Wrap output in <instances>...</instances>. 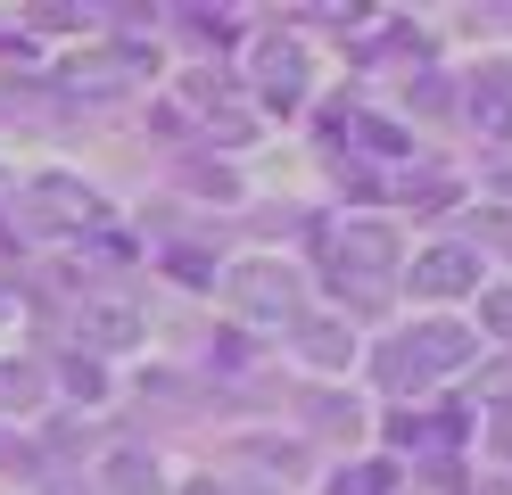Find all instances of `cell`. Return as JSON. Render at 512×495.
I'll return each instance as SVG.
<instances>
[{
    "mask_svg": "<svg viewBox=\"0 0 512 495\" xmlns=\"http://www.w3.org/2000/svg\"><path fill=\"white\" fill-rule=\"evenodd\" d=\"M479 355V330H463V322H413V330H397L389 347L372 355V372H380V388H397V396H422V388H438L446 372H463V363Z\"/></svg>",
    "mask_w": 512,
    "mask_h": 495,
    "instance_id": "6da1fadb",
    "label": "cell"
},
{
    "mask_svg": "<svg viewBox=\"0 0 512 495\" xmlns=\"http://www.w3.org/2000/svg\"><path fill=\"white\" fill-rule=\"evenodd\" d=\"M25 207H34L50 231H100L108 223V198L91 182H75V174H34L25 182Z\"/></svg>",
    "mask_w": 512,
    "mask_h": 495,
    "instance_id": "8992f818",
    "label": "cell"
},
{
    "mask_svg": "<svg viewBox=\"0 0 512 495\" xmlns=\"http://www.w3.org/2000/svg\"><path fill=\"white\" fill-rule=\"evenodd\" d=\"M0 322H9V289H0Z\"/></svg>",
    "mask_w": 512,
    "mask_h": 495,
    "instance_id": "ac0fdd59",
    "label": "cell"
},
{
    "mask_svg": "<svg viewBox=\"0 0 512 495\" xmlns=\"http://www.w3.org/2000/svg\"><path fill=\"white\" fill-rule=\"evenodd\" d=\"M479 330H488V339L512 355V281H496L488 297H479Z\"/></svg>",
    "mask_w": 512,
    "mask_h": 495,
    "instance_id": "4fadbf2b",
    "label": "cell"
},
{
    "mask_svg": "<svg viewBox=\"0 0 512 495\" xmlns=\"http://www.w3.org/2000/svg\"><path fill=\"white\" fill-rule=\"evenodd\" d=\"M0 462H9V471H34V446H25V438H9V429H0Z\"/></svg>",
    "mask_w": 512,
    "mask_h": 495,
    "instance_id": "2e32d148",
    "label": "cell"
},
{
    "mask_svg": "<svg viewBox=\"0 0 512 495\" xmlns=\"http://www.w3.org/2000/svg\"><path fill=\"white\" fill-rule=\"evenodd\" d=\"M463 116L479 124V141H512V75H479L471 99H463Z\"/></svg>",
    "mask_w": 512,
    "mask_h": 495,
    "instance_id": "30bf717a",
    "label": "cell"
},
{
    "mask_svg": "<svg viewBox=\"0 0 512 495\" xmlns=\"http://www.w3.org/2000/svg\"><path fill=\"white\" fill-rule=\"evenodd\" d=\"M479 396H488V405H512V355H496L488 372H479Z\"/></svg>",
    "mask_w": 512,
    "mask_h": 495,
    "instance_id": "9a60e30c",
    "label": "cell"
},
{
    "mask_svg": "<svg viewBox=\"0 0 512 495\" xmlns=\"http://www.w3.org/2000/svg\"><path fill=\"white\" fill-rule=\"evenodd\" d=\"M223 306L240 322H265V330H298L306 322V281L281 256H248V264L223 273Z\"/></svg>",
    "mask_w": 512,
    "mask_h": 495,
    "instance_id": "7a4b0ae2",
    "label": "cell"
},
{
    "mask_svg": "<svg viewBox=\"0 0 512 495\" xmlns=\"http://www.w3.org/2000/svg\"><path fill=\"white\" fill-rule=\"evenodd\" d=\"M331 495H397V462H339Z\"/></svg>",
    "mask_w": 512,
    "mask_h": 495,
    "instance_id": "8fae6325",
    "label": "cell"
},
{
    "mask_svg": "<svg viewBox=\"0 0 512 495\" xmlns=\"http://www.w3.org/2000/svg\"><path fill=\"white\" fill-rule=\"evenodd\" d=\"M298 355L314 363V372H347V363H356V330H347L339 314H306L298 322Z\"/></svg>",
    "mask_w": 512,
    "mask_h": 495,
    "instance_id": "ba28073f",
    "label": "cell"
},
{
    "mask_svg": "<svg viewBox=\"0 0 512 495\" xmlns=\"http://www.w3.org/2000/svg\"><path fill=\"white\" fill-rule=\"evenodd\" d=\"M42 388H50V380L34 372V363L0 355V405H9V413H17V405H42Z\"/></svg>",
    "mask_w": 512,
    "mask_h": 495,
    "instance_id": "7c38bea8",
    "label": "cell"
},
{
    "mask_svg": "<svg viewBox=\"0 0 512 495\" xmlns=\"http://www.w3.org/2000/svg\"><path fill=\"white\" fill-rule=\"evenodd\" d=\"M256 99L265 108H281V116H298L306 108V50L298 42H256Z\"/></svg>",
    "mask_w": 512,
    "mask_h": 495,
    "instance_id": "52a82bcc",
    "label": "cell"
},
{
    "mask_svg": "<svg viewBox=\"0 0 512 495\" xmlns=\"http://www.w3.org/2000/svg\"><path fill=\"white\" fill-rule=\"evenodd\" d=\"M58 380H67L75 396H108V380H100V363H91V355H75V363H67Z\"/></svg>",
    "mask_w": 512,
    "mask_h": 495,
    "instance_id": "5bb4252c",
    "label": "cell"
},
{
    "mask_svg": "<svg viewBox=\"0 0 512 495\" xmlns=\"http://www.w3.org/2000/svg\"><path fill=\"white\" fill-rule=\"evenodd\" d=\"M182 495H223V487H215V479H190V487H182Z\"/></svg>",
    "mask_w": 512,
    "mask_h": 495,
    "instance_id": "e0dca14e",
    "label": "cell"
},
{
    "mask_svg": "<svg viewBox=\"0 0 512 495\" xmlns=\"http://www.w3.org/2000/svg\"><path fill=\"white\" fill-rule=\"evenodd\" d=\"M413 297H422V306H455V297H488V256H479L471 240H438V248H422L413 256Z\"/></svg>",
    "mask_w": 512,
    "mask_h": 495,
    "instance_id": "3957f363",
    "label": "cell"
},
{
    "mask_svg": "<svg viewBox=\"0 0 512 495\" xmlns=\"http://www.w3.org/2000/svg\"><path fill=\"white\" fill-rule=\"evenodd\" d=\"M75 339H83L91 355H124V347H141V339H149L141 297H133V289H83V306H75Z\"/></svg>",
    "mask_w": 512,
    "mask_h": 495,
    "instance_id": "5b68a950",
    "label": "cell"
},
{
    "mask_svg": "<svg viewBox=\"0 0 512 495\" xmlns=\"http://www.w3.org/2000/svg\"><path fill=\"white\" fill-rule=\"evenodd\" d=\"M100 487H108V495H157L166 471H157L149 446H108V454H100Z\"/></svg>",
    "mask_w": 512,
    "mask_h": 495,
    "instance_id": "9c48e42d",
    "label": "cell"
},
{
    "mask_svg": "<svg viewBox=\"0 0 512 495\" xmlns=\"http://www.w3.org/2000/svg\"><path fill=\"white\" fill-rule=\"evenodd\" d=\"M331 273H339V289H347V281H356V289H389V273H397V231L372 223V215H347V223L331 231Z\"/></svg>",
    "mask_w": 512,
    "mask_h": 495,
    "instance_id": "277c9868",
    "label": "cell"
}]
</instances>
